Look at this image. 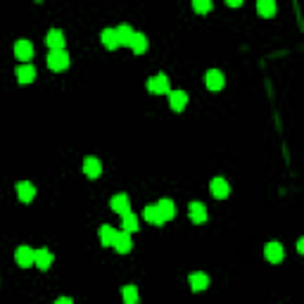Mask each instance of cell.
<instances>
[{
  "mask_svg": "<svg viewBox=\"0 0 304 304\" xmlns=\"http://www.w3.org/2000/svg\"><path fill=\"white\" fill-rule=\"evenodd\" d=\"M264 257H266L271 264H280V261L285 259V247H283L280 242H266V247H264Z\"/></svg>",
  "mask_w": 304,
  "mask_h": 304,
  "instance_id": "cell-2",
  "label": "cell"
},
{
  "mask_svg": "<svg viewBox=\"0 0 304 304\" xmlns=\"http://www.w3.org/2000/svg\"><path fill=\"white\" fill-rule=\"evenodd\" d=\"M192 10H195L198 14L211 12V0H195V3H192Z\"/></svg>",
  "mask_w": 304,
  "mask_h": 304,
  "instance_id": "cell-27",
  "label": "cell"
},
{
  "mask_svg": "<svg viewBox=\"0 0 304 304\" xmlns=\"http://www.w3.org/2000/svg\"><path fill=\"white\" fill-rule=\"evenodd\" d=\"M114 236H117V230H114L110 224H105V226H102V228H100V242H102V245H107V247L112 245Z\"/></svg>",
  "mask_w": 304,
  "mask_h": 304,
  "instance_id": "cell-26",
  "label": "cell"
},
{
  "mask_svg": "<svg viewBox=\"0 0 304 304\" xmlns=\"http://www.w3.org/2000/svg\"><path fill=\"white\" fill-rule=\"evenodd\" d=\"M55 304H74L69 297H60V299H55Z\"/></svg>",
  "mask_w": 304,
  "mask_h": 304,
  "instance_id": "cell-28",
  "label": "cell"
},
{
  "mask_svg": "<svg viewBox=\"0 0 304 304\" xmlns=\"http://www.w3.org/2000/svg\"><path fill=\"white\" fill-rule=\"evenodd\" d=\"M226 5H230V7H240V0H226Z\"/></svg>",
  "mask_w": 304,
  "mask_h": 304,
  "instance_id": "cell-29",
  "label": "cell"
},
{
  "mask_svg": "<svg viewBox=\"0 0 304 304\" xmlns=\"http://www.w3.org/2000/svg\"><path fill=\"white\" fill-rule=\"evenodd\" d=\"M136 55H143L145 50H148V38L143 36V33H133V38H131V45H129Z\"/></svg>",
  "mask_w": 304,
  "mask_h": 304,
  "instance_id": "cell-19",
  "label": "cell"
},
{
  "mask_svg": "<svg viewBox=\"0 0 304 304\" xmlns=\"http://www.w3.org/2000/svg\"><path fill=\"white\" fill-rule=\"evenodd\" d=\"M100 41H102V45H105L107 50H114V48H119L117 31H114V29H105V31L100 33Z\"/></svg>",
  "mask_w": 304,
  "mask_h": 304,
  "instance_id": "cell-20",
  "label": "cell"
},
{
  "mask_svg": "<svg viewBox=\"0 0 304 304\" xmlns=\"http://www.w3.org/2000/svg\"><path fill=\"white\" fill-rule=\"evenodd\" d=\"M157 211H159L162 221L167 224V221H171V219L176 217V205L171 200H159V202H157Z\"/></svg>",
  "mask_w": 304,
  "mask_h": 304,
  "instance_id": "cell-14",
  "label": "cell"
},
{
  "mask_svg": "<svg viewBox=\"0 0 304 304\" xmlns=\"http://www.w3.org/2000/svg\"><path fill=\"white\" fill-rule=\"evenodd\" d=\"M112 247L117 249L119 255H129L131 247H133V240H131L129 233H124V230H117V236H114V240H112Z\"/></svg>",
  "mask_w": 304,
  "mask_h": 304,
  "instance_id": "cell-4",
  "label": "cell"
},
{
  "mask_svg": "<svg viewBox=\"0 0 304 304\" xmlns=\"http://www.w3.org/2000/svg\"><path fill=\"white\" fill-rule=\"evenodd\" d=\"M148 91L150 93H169V81L164 74H157L148 81Z\"/></svg>",
  "mask_w": 304,
  "mask_h": 304,
  "instance_id": "cell-16",
  "label": "cell"
},
{
  "mask_svg": "<svg viewBox=\"0 0 304 304\" xmlns=\"http://www.w3.org/2000/svg\"><path fill=\"white\" fill-rule=\"evenodd\" d=\"M14 261H17L22 269H29L33 264V249L26 247V245H22V247H17V252H14Z\"/></svg>",
  "mask_w": 304,
  "mask_h": 304,
  "instance_id": "cell-11",
  "label": "cell"
},
{
  "mask_svg": "<svg viewBox=\"0 0 304 304\" xmlns=\"http://www.w3.org/2000/svg\"><path fill=\"white\" fill-rule=\"evenodd\" d=\"M188 283H190V290L192 292H202V290H207L209 288V276L207 273H190L188 276Z\"/></svg>",
  "mask_w": 304,
  "mask_h": 304,
  "instance_id": "cell-10",
  "label": "cell"
},
{
  "mask_svg": "<svg viewBox=\"0 0 304 304\" xmlns=\"http://www.w3.org/2000/svg\"><path fill=\"white\" fill-rule=\"evenodd\" d=\"M110 207H112V211L121 214V217H126L131 211V205H129V198H126V195H114V198L110 200Z\"/></svg>",
  "mask_w": 304,
  "mask_h": 304,
  "instance_id": "cell-17",
  "label": "cell"
},
{
  "mask_svg": "<svg viewBox=\"0 0 304 304\" xmlns=\"http://www.w3.org/2000/svg\"><path fill=\"white\" fill-rule=\"evenodd\" d=\"M14 76H17L19 83H31V81L36 79V69H33L31 64H19Z\"/></svg>",
  "mask_w": 304,
  "mask_h": 304,
  "instance_id": "cell-18",
  "label": "cell"
},
{
  "mask_svg": "<svg viewBox=\"0 0 304 304\" xmlns=\"http://www.w3.org/2000/svg\"><path fill=\"white\" fill-rule=\"evenodd\" d=\"M33 264H36L41 271H48L50 264H52V255H50L45 247H38L36 252H33Z\"/></svg>",
  "mask_w": 304,
  "mask_h": 304,
  "instance_id": "cell-15",
  "label": "cell"
},
{
  "mask_svg": "<svg viewBox=\"0 0 304 304\" xmlns=\"http://www.w3.org/2000/svg\"><path fill=\"white\" fill-rule=\"evenodd\" d=\"M17 198L22 200V202H33V198H36V188H33V183H29V181H19L17 183Z\"/></svg>",
  "mask_w": 304,
  "mask_h": 304,
  "instance_id": "cell-12",
  "label": "cell"
},
{
  "mask_svg": "<svg viewBox=\"0 0 304 304\" xmlns=\"http://www.w3.org/2000/svg\"><path fill=\"white\" fill-rule=\"evenodd\" d=\"M205 83H207L209 91H221V88L226 86V79L219 69H209V71L205 74Z\"/></svg>",
  "mask_w": 304,
  "mask_h": 304,
  "instance_id": "cell-7",
  "label": "cell"
},
{
  "mask_svg": "<svg viewBox=\"0 0 304 304\" xmlns=\"http://www.w3.org/2000/svg\"><path fill=\"white\" fill-rule=\"evenodd\" d=\"M45 43L50 50H64V33L62 29H50L48 36H45Z\"/></svg>",
  "mask_w": 304,
  "mask_h": 304,
  "instance_id": "cell-13",
  "label": "cell"
},
{
  "mask_svg": "<svg viewBox=\"0 0 304 304\" xmlns=\"http://www.w3.org/2000/svg\"><path fill=\"white\" fill-rule=\"evenodd\" d=\"M169 105H171L174 112H183L188 105V93H183V91H169Z\"/></svg>",
  "mask_w": 304,
  "mask_h": 304,
  "instance_id": "cell-9",
  "label": "cell"
},
{
  "mask_svg": "<svg viewBox=\"0 0 304 304\" xmlns=\"http://www.w3.org/2000/svg\"><path fill=\"white\" fill-rule=\"evenodd\" d=\"M121 228H124V233H129V236L138 230V217L133 214V211H129V214L124 217V221H121Z\"/></svg>",
  "mask_w": 304,
  "mask_h": 304,
  "instance_id": "cell-24",
  "label": "cell"
},
{
  "mask_svg": "<svg viewBox=\"0 0 304 304\" xmlns=\"http://www.w3.org/2000/svg\"><path fill=\"white\" fill-rule=\"evenodd\" d=\"M143 217H145V221H148V224H155V226H162V224H164V221H162V217H159V211H157V205L145 207Z\"/></svg>",
  "mask_w": 304,
  "mask_h": 304,
  "instance_id": "cell-23",
  "label": "cell"
},
{
  "mask_svg": "<svg viewBox=\"0 0 304 304\" xmlns=\"http://www.w3.org/2000/svg\"><path fill=\"white\" fill-rule=\"evenodd\" d=\"M48 67H50V71H64L69 67V52L67 50H50Z\"/></svg>",
  "mask_w": 304,
  "mask_h": 304,
  "instance_id": "cell-1",
  "label": "cell"
},
{
  "mask_svg": "<svg viewBox=\"0 0 304 304\" xmlns=\"http://www.w3.org/2000/svg\"><path fill=\"white\" fill-rule=\"evenodd\" d=\"M209 190H211V195H214L217 200H226V198L230 195V186H228V181H226V178H221V176H217V178L211 181Z\"/></svg>",
  "mask_w": 304,
  "mask_h": 304,
  "instance_id": "cell-6",
  "label": "cell"
},
{
  "mask_svg": "<svg viewBox=\"0 0 304 304\" xmlns=\"http://www.w3.org/2000/svg\"><path fill=\"white\" fill-rule=\"evenodd\" d=\"M121 297H124V304H138V302H140L136 285H124V290H121Z\"/></svg>",
  "mask_w": 304,
  "mask_h": 304,
  "instance_id": "cell-25",
  "label": "cell"
},
{
  "mask_svg": "<svg viewBox=\"0 0 304 304\" xmlns=\"http://www.w3.org/2000/svg\"><path fill=\"white\" fill-rule=\"evenodd\" d=\"M83 174H86L88 178H100V174H102V162H100L98 157H86V159H83Z\"/></svg>",
  "mask_w": 304,
  "mask_h": 304,
  "instance_id": "cell-8",
  "label": "cell"
},
{
  "mask_svg": "<svg viewBox=\"0 0 304 304\" xmlns=\"http://www.w3.org/2000/svg\"><path fill=\"white\" fill-rule=\"evenodd\" d=\"M257 12L266 19L273 17V14H276V3H273V0H259V3H257Z\"/></svg>",
  "mask_w": 304,
  "mask_h": 304,
  "instance_id": "cell-22",
  "label": "cell"
},
{
  "mask_svg": "<svg viewBox=\"0 0 304 304\" xmlns=\"http://www.w3.org/2000/svg\"><path fill=\"white\" fill-rule=\"evenodd\" d=\"M297 252H304V240H302V238L297 240Z\"/></svg>",
  "mask_w": 304,
  "mask_h": 304,
  "instance_id": "cell-30",
  "label": "cell"
},
{
  "mask_svg": "<svg viewBox=\"0 0 304 304\" xmlns=\"http://www.w3.org/2000/svg\"><path fill=\"white\" fill-rule=\"evenodd\" d=\"M14 57H17L19 62H29L33 57V45L31 41H24V38H19L17 43H14Z\"/></svg>",
  "mask_w": 304,
  "mask_h": 304,
  "instance_id": "cell-3",
  "label": "cell"
},
{
  "mask_svg": "<svg viewBox=\"0 0 304 304\" xmlns=\"http://www.w3.org/2000/svg\"><path fill=\"white\" fill-rule=\"evenodd\" d=\"M188 214H190L192 224H205L207 219H209V211H207V207L202 205V202H190V207H188Z\"/></svg>",
  "mask_w": 304,
  "mask_h": 304,
  "instance_id": "cell-5",
  "label": "cell"
},
{
  "mask_svg": "<svg viewBox=\"0 0 304 304\" xmlns=\"http://www.w3.org/2000/svg\"><path fill=\"white\" fill-rule=\"evenodd\" d=\"M117 31V41H119V45H131V38H133V29L131 26H126V24H121V26H117L114 29Z\"/></svg>",
  "mask_w": 304,
  "mask_h": 304,
  "instance_id": "cell-21",
  "label": "cell"
}]
</instances>
